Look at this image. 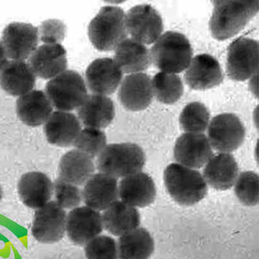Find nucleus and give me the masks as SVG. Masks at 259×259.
<instances>
[{"instance_id":"nucleus-1","label":"nucleus","mask_w":259,"mask_h":259,"mask_svg":"<svg viewBox=\"0 0 259 259\" xmlns=\"http://www.w3.org/2000/svg\"><path fill=\"white\" fill-rule=\"evenodd\" d=\"M209 22L212 36L225 40L236 35L258 13L259 1H215Z\"/></svg>"},{"instance_id":"nucleus-2","label":"nucleus","mask_w":259,"mask_h":259,"mask_svg":"<svg viewBox=\"0 0 259 259\" xmlns=\"http://www.w3.org/2000/svg\"><path fill=\"white\" fill-rule=\"evenodd\" d=\"M163 179L170 197L180 205H195L207 195V183L203 175L194 168L171 163L164 171Z\"/></svg>"},{"instance_id":"nucleus-3","label":"nucleus","mask_w":259,"mask_h":259,"mask_svg":"<svg viewBox=\"0 0 259 259\" xmlns=\"http://www.w3.org/2000/svg\"><path fill=\"white\" fill-rule=\"evenodd\" d=\"M150 54L151 63L159 70L177 74L189 66L193 57V50L184 34L168 31L155 41Z\"/></svg>"},{"instance_id":"nucleus-4","label":"nucleus","mask_w":259,"mask_h":259,"mask_svg":"<svg viewBox=\"0 0 259 259\" xmlns=\"http://www.w3.org/2000/svg\"><path fill=\"white\" fill-rule=\"evenodd\" d=\"M128 34L125 13L116 6L102 8L89 26L90 40L95 48L101 52L115 50Z\"/></svg>"},{"instance_id":"nucleus-5","label":"nucleus","mask_w":259,"mask_h":259,"mask_svg":"<svg viewBox=\"0 0 259 259\" xmlns=\"http://www.w3.org/2000/svg\"><path fill=\"white\" fill-rule=\"evenodd\" d=\"M146 156L142 148L135 143H113L106 146L97 161L99 172L115 178H124L141 172Z\"/></svg>"},{"instance_id":"nucleus-6","label":"nucleus","mask_w":259,"mask_h":259,"mask_svg":"<svg viewBox=\"0 0 259 259\" xmlns=\"http://www.w3.org/2000/svg\"><path fill=\"white\" fill-rule=\"evenodd\" d=\"M46 94L53 107L64 112L79 108L88 96L84 78L74 70L64 71L49 81Z\"/></svg>"},{"instance_id":"nucleus-7","label":"nucleus","mask_w":259,"mask_h":259,"mask_svg":"<svg viewBox=\"0 0 259 259\" xmlns=\"http://www.w3.org/2000/svg\"><path fill=\"white\" fill-rule=\"evenodd\" d=\"M208 140L212 149L231 153L244 143L246 129L239 117L233 113L215 116L208 126Z\"/></svg>"},{"instance_id":"nucleus-8","label":"nucleus","mask_w":259,"mask_h":259,"mask_svg":"<svg viewBox=\"0 0 259 259\" xmlns=\"http://www.w3.org/2000/svg\"><path fill=\"white\" fill-rule=\"evenodd\" d=\"M258 43L253 39L240 38L231 44L227 58V73L231 79L244 81L257 73Z\"/></svg>"},{"instance_id":"nucleus-9","label":"nucleus","mask_w":259,"mask_h":259,"mask_svg":"<svg viewBox=\"0 0 259 259\" xmlns=\"http://www.w3.org/2000/svg\"><path fill=\"white\" fill-rule=\"evenodd\" d=\"M126 25L132 38L143 45L154 43L163 31L161 15L148 4L138 5L130 9L126 15Z\"/></svg>"},{"instance_id":"nucleus-10","label":"nucleus","mask_w":259,"mask_h":259,"mask_svg":"<svg viewBox=\"0 0 259 259\" xmlns=\"http://www.w3.org/2000/svg\"><path fill=\"white\" fill-rule=\"evenodd\" d=\"M66 212L55 201L37 209L31 228L32 236L44 244L59 242L66 230Z\"/></svg>"},{"instance_id":"nucleus-11","label":"nucleus","mask_w":259,"mask_h":259,"mask_svg":"<svg viewBox=\"0 0 259 259\" xmlns=\"http://www.w3.org/2000/svg\"><path fill=\"white\" fill-rule=\"evenodd\" d=\"M38 38L37 27L27 23L13 22L4 29L2 42L9 58L24 61L36 50Z\"/></svg>"},{"instance_id":"nucleus-12","label":"nucleus","mask_w":259,"mask_h":259,"mask_svg":"<svg viewBox=\"0 0 259 259\" xmlns=\"http://www.w3.org/2000/svg\"><path fill=\"white\" fill-rule=\"evenodd\" d=\"M103 229L100 212L92 208L76 207L67 217V235L71 242L79 246H84L100 235Z\"/></svg>"},{"instance_id":"nucleus-13","label":"nucleus","mask_w":259,"mask_h":259,"mask_svg":"<svg viewBox=\"0 0 259 259\" xmlns=\"http://www.w3.org/2000/svg\"><path fill=\"white\" fill-rule=\"evenodd\" d=\"M212 155V148L204 134L184 133L175 143V161L187 167L202 168Z\"/></svg>"},{"instance_id":"nucleus-14","label":"nucleus","mask_w":259,"mask_h":259,"mask_svg":"<svg viewBox=\"0 0 259 259\" xmlns=\"http://www.w3.org/2000/svg\"><path fill=\"white\" fill-rule=\"evenodd\" d=\"M122 76L121 68L110 58L95 60L85 71V80L90 91L106 96L116 91L121 84Z\"/></svg>"},{"instance_id":"nucleus-15","label":"nucleus","mask_w":259,"mask_h":259,"mask_svg":"<svg viewBox=\"0 0 259 259\" xmlns=\"http://www.w3.org/2000/svg\"><path fill=\"white\" fill-rule=\"evenodd\" d=\"M153 97L152 80L143 73L126 76L118 91V98L122 106L133 112L146 109L151 104Z\"/></svg>"},{"instance_id":"nucleus-16","label":"nucleus","mask_w":259,"mask_h":259,"mask_svg":"<svg viewBox=\"0 0 259 259\" xmlns=\"http://www.w3.org/2000/svg\"><path fill=\"white\" fill-rule=\"evenodd\" d=\"M29 65L37 77L52 79L66 70V51L61 44H45L32 53Z\"/></svg>"},{"instance_id":"nucleus-17","label":"nucleus","mask_w":259,"mask_h":259,"mask_svg":"<svg viewBox=\"0 0 259 259\" xmlns=\"http://www.w3.org/2000/svg\"><path fill=\"white\" fill-rule=\"evenodd\" d=\"M187 84L196 90H205L219 85L224 79L221 65L214 57L198 55L191 60L184 75Z\"/></svg>"},{"instance_id":"nucleus-18","label":"nucleus","mask_w":259,"mask_h":259,"mask_svg":"<svg viewBox=\"0 0 259 259\" xmlns=\"http://www.w3.org/2000/svg\"><path fill=\"white\" fill-rule=\"evenodd\" d=\"M82 196L87 207L105 210L119 198L117 180L104 173L95 174L85 183Z\"/></svg>"},{"instance_id":"nucleus-19","label":"nucleus","mask_w":259,"mask_h":259,"mask_svg":"<svg viewBox=\"0 0 259 259\" xmlns=\"http://www.w3.org/2000/svg\"><path fill=\"white\" fill-rule=\"evenodd\" d=\"M119 197L136 208L149 206L156 197L153 179L142 171L122 178L119 185Z\"/></svg>"},{"instance_id":"nucleus-20","label":"nucleus","mask_w":259,"mask_h":259,"mask_svg":"<svg viewBox=\"0 0 259 259\" xmlns=\"http://www.w3.org/2000/svg\"><path fill=\"white\" fill-rule=\"evenodd\" d=\"M204 166L202 175L205 182L218 191L230 189L239 175V165L230 153L213 154Z\"/></svg>"},{"instance_id":"nucleus-21","label":"nucleus","mask_w":259,"mask_h":259,"mask_svg":"<svg viewBox=\"0 0 259 259\" xmlns=\"http://www.w3.org/2000/svg\"><path fill=\"white\" fill-rule=\"evenodd\" d=\"M48 142L61 147L73 145L81 131L79 119L73 113L64 111H55L44 126Z\"/></svg>"},{"instance_id":"nucleus-22","label":"nucleus","mask_w":259,"mask_h":259,"mask_svg":"<svg viewBox=\"0 0 259 259\" xmlns=\"http://www.w3.org/2000/svg\"><path fill=\"white\" fill-rule=\"evenodd\" d=\"M53 106L46 92L33 90L19 97L16 110L20 121L31 127L45 124L53 113Z\"/></svg>"},{"instance_id":"nucleus-23","label":"nucleus","mask_w":259,"mask_h":259,"mask_svg":"<svg viewBox=\"0 0 259 259\" xmlns=\"http://www.w3.org/2000/svg\"><path fill=\"white\" fill-rule=\"evenodd\" d=\"M18 190L25 205L32 209H39L49 202L54 188L47 175L40 172H31L21 177Z\"/></svg>"},{"instance_id":"nucleus-24","label":"nucleus","mask_w":259,"mask_h":259,"mask_svg":"<svg viewBox=\"0 0 259 259\" xmlns=\"http://www.w3.org/2000/svg\"><path fill=\"white\" fill-rule=\"evenodd\" d=\"M115 106L108 96L89 95L78 108V118L87 128H105L115 117Z\"/></svg>"},{"instance_id":"nucleus-25","label":"nucleus","mask_w":259,"mask_h":259,"mask_svg":"<svg viewBox=\"0 0 259 259\" xmlns=\"http://www.w3.org/2000/svg\"><path fill=\"white\" fill-rule=\"evenodd\" d=\"M35 84L36 75L24 61H9L0 71V87L11 96H24L33 90Z\"/></svg>"},{"instance_id":"nucleus-26","label":"nucleus","mask_w":259,"mask_h":259,"mask_svg":"<svg viewBox=\"0 0 259 259\" xmlns=\"http://www.w3.org/2000/svg\"><path fill=\"white\" fill-rule=\"evenodd\" d=\"M102 217L104 228L111 234L119 237L139 228L141 223L138 210L119 200L105 210Z\"/></svg>"},{"instance_id":"nucleus-27","label":"nucleus","mask_w":259,"mask_h":259,"mask_svg":"<svg viewBox=\"0 0 259 259\" xmlns=\"http://www.w3.org/2000/svg\"><path fill=\"white\" fill-rule=\"evenodd\" d=\"M114 61L122 72L142 73L151 64L149 50L133 38H126L115 50Z\"/></svg>"},{"instance_id":"nucleus-28","label":"nucleus","mask_w":259,"mask_h":259,"mask_svg":"<svg viewBox=\"0 0 259 259\" xmlns=\"http://www.w3.org/2000/svg\"><path fill=\"white\" fill-rule=\"evenodd\" d=\"M95 170L92 159L74 149L62 157L59 166V178L75 186H81L94 175Z\"/></svg>"},{"instance_id":"nucleus-29","label":"nucleus","mask_w":259,"mask_h":259,"mask_svg":"<svg viewBox=\"0 0 259 259\" xmlns=\"http://www.w3.org/2000/svg\"><path fill=\"white\" fill-rule=\"evenodd\" d=\"M154 240L146 229L138 228L121 236L118 240L120 259H149L154 251Z\"/></svg>"},{"instance_id":"nucleus-30","label":"nucleus","mask_w":259,"mask_h":259,"mask_svg":"<svg viewBox=\"0 0 259 259\" xmlns=\"http://www.w3.org/2000/svg\"><path fill=\"white\" fill-rule=\"evenodd\" d=\"M154 96L162 103L173 104L179 100L184 93V84L177 74L157 73L152 80Z\"/></svg>"},{"instance_id":"nucleus-31","label":"nucleus","mask_w":259,"mask_h":259,"mask_svg":"<svg viewBox=\"0 0 259 259\" xmlns=\"http://www.w3.org/2000/svg\"><path fill=\"white\" fill-rule=\"evenodd\" d=\"M209 110L199 102L188 104L180 117V125L186 133L203 134L209 126Z\"/></svg>"},{"instance_id":"nucleus-32","label":"nucleus","mask_w":259,"mask_h":259,"mask_svg":"<svg viewBox=\"0 0 259 259\" xmlns=\"http://www.w3.org/2000/svg\"><path fill=\"white\" fill-rule=\"evenodd\" d=\"M106 142V134L101 129L85 127L81 130L73 145L78 151L94 159L105 149Z\"/></svg>"},{"instance_id":"nucleus-33","label":"nucleus","mask_w":259,"mask_h":259,"mask_svg":"<svg viewBox=\"0 0 259 259\" xmlns=\"http://www.w3.org/2000/svg\"><path fill=\"white\" fill-rule=\"evenodd\" d=\"M235 193L240 202L247 206H255L259 201V177L253 171L240 173L234 184Z\"/></svg>"},{"instance_id":"nucleus-34","label":"nucleus","mask_w":259,"mask_h":259,"mask_svg":"<svg viewBox=\"0 0 259 259\" xmlns=\"http://www.w3.org/2000/svg\"><path fill=\"white\" fill-rule=\"evenodd\" d=\"M85 255L88 259H117V244L112 237L99 235L85 244Z\"/></svg>"},{"instance_id":"nucleus-35","label":"nucleus","mask_w":259,"mask_h":259,"mask_svg":"<svg viewBox=\"0 0 259 259\" xmlns=\"http://www.w3.org/2000/svg\"><path fill=\"white\" fill-rule=\"evenodd\" d=\"M54 188L56 202L64 209H75L82 201V191L77 186L57 178Z\"/></svg>"},{"instance_id":"nucleus-36","label":"nucleus","mask_w":259,"mask_h":259,"mask_svg":"<svg viewBox=\"0 0 259 259\" xmlns=\"http://www.w3.org/2000/svg\"><path fill=\"white\" fill-rule=\"evenodd\" d=\"M66 27L61 20L50 19L41 23L38 30L40 40L45 44H60L66 36Z\"/></svg>"},{"instance_id":"nucleus-37","label":"nucleus","mask_w":259,"mask_h":259,"mask_svg":"<svg viewBox=\"0 0 259 259\" xmlns=\"http://www.w3.org/2000/svg\"><path fill=\"white\" fill-rule=\"evenodd\" d=\"M8 62V56L5 50L3 44L0 41V71L3 69Z\"/></svg>"},{"instance_id":"nucleus-38","label":"nucleus","mask_w":259,"mask_h":259,"mask_svg":"<svg viewBox=\"0 0 259 259\" xmlns=\"http://www.w3.org/2000/svg\"><path fill=\"white\" fill-rule=\"evenodd\" d=\"M2 196H3V191H2V187L0 186V200H2Z\"/></svg>"}]
</instances>
